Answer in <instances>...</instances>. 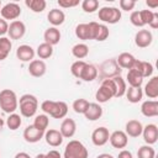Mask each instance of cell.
<instances>
[{"mask_svg":"<svg viewBox=\"0 0 158 158\" xmlns=\"http://www.w3.org/2000/svg\"><path fill=\"white\" fill-rule=\"evenodd\" d=\"M41 109L44 114L54 117V118H63L68 112V105L64 101H53V100H44L41 105Z\"/></svg>","mask_w":158,"mask_h":158,"instance_id":"1","label":"cell"},{"mask_svg":"<svg viewBox=\"0 0 158 158\" xmlns=\"http://www.w3.org/2000/svg\"><path fill=\"white\" fill-rule=\"evenodd\" d=\"M19 106V100L14 90L2 89L0 91V107L6 114H14Z\"/></svg>","mask_w":158,"mask_h":158,"instance_id":"2","label":"cell"},{"mask_svg":"<svg viewBox=\"0 0 158 158\" xmlns=\"http://www.w3.org/2000/svg\"><path fill=\"white\" fill-rule=\"evenodd\" d=\"M20 105V112L25 117H32L36 115L37 109H38V100L35 95L31 94H25L20 98L19 100Z\"/></svg>","mask_w":158,"mask_h":158,"instance_id":"3","label":"cell"},{"mask_svg":"<svg viewBox=\"0 0 158 158\" xmlns=\"http://www.w3.org/2000/svg\"><path fill=\"white\" fill-rule=\"evenodd\" d=\"M116 96V85L112 79H104L100 88L95 94V99L98 102H106L110 99Z\"/></svg>","mask_w":158,"mask_h":158,"instance_id":"4","label":"cell"},{"mask_svg":"<svg viewBox=\"0 0 158 158\" xmlns=\"http://www.w3.org/2000/svg\"><path fill=\"white\" fill-rule=\"evenodd\" d=\"M89 153L86 147L77 139L69 141L64 148V158H88Z\"/></svg>","mask_w":158,"mask_h":158,"instance_id":"5","label":"cell"},{"mask_svg":"<svg viewBox=\"0 0 158 158\" xmlns=\"http://www.w3.org/2000/svg\"><path fill=\"white\" fill-rule=\"evenodd\" d=\"M98 16H99V20H101L102 22L114 25V23H117L121 19V10L114 6H104L99 10Z\"/></svg>","mask_w":158,"mask_h":158,"instance_id":"6","label":"cell"},{"mask_svg":"<svg viewBox=\"0 0 158 158\" xmlns=\"http://www.w3.org/2000/svg\"><path fill=\"white\" fill-rule=\"evenodd\" d=\"M121 70L122 69L117 65L116 60H106L100 67V72H101V75L104 79H111L114 77H117V75H120Z\"/></svg>","mask_w":158,"mask_h":158,"instance_id":"7","label":"cell"},{"mask_svg":"<svg viewBox=\"0 0 158 158\" xmlns=\"http://www.w3.org/2000/svg\"><path fill=\"white\" fill-rule=\"evenodd\" d=\"M0 12H1V16L4 20H14L15 21L21 15V7L16 2H7L6 5L2 6Z\"/></svg>","mask_w":158,"mask_h":158,"instance_id":"8","label":"cell"},{"mask_svg":"<svg viewBox=\"0 0 158 158\" xmlns=\"http://www.w3.org/2000/svg\"><path fill=\"white\" fill-rule=\"evenodd\" d=\"M25 32H26V26L20 20H15V21H12L9 25L7 33H9L11 40H20V38H22Z\"/></svg>","mask_w":158,"mask_h":158,"instance_id":"9","label":"cell"},{"mask_svg":"<svg viewBox=\"0 0 158 158\" xmlns=\"http://www.w3.org/2000/svg\"><path fill=\"white\" fill-rule=\"evenodd\" d=\"M109 141H110V143H111V146L114 147V148H120V149H122V148H125L126 146H127V143H128V136L123 132V131H114L111 135H110V137H109Z\"/></svg>","mask_w":158,"mask_h":158,"instance_id":"10","label":"cell"},{"mask_svg":"<svg viewBox=\"0 0 158 158\" xmlns=\"http://www.w3.org/2000/svg\"><path fill=\"white\" fill-rule=\"evenodd\" d=\"M109 137L110 133L106 127H98L91 133V141L95 146H104L105 143H107Z\"/></svg>","mask_w":158,"mask_h":158,"instance_id":"11","label":"cell"},{"mask_svg":"<svg viewBox=\"0 0 158 158\" xmlns=\"http://www.w3.org/2000/svg\"><path fill=\"white\" fill-rule=\"evenodd\" d=\"M152 41H153V36L152 32L148 30H139L135 36V43L139 48H146L151 46Z\"/></svg>","mask_w":158,"mask_h":158,"instance_id":"12","label":"cell"},{"mask_svg":"<svg viewBox=\"0 0 158 158\" xmlns=\"http://www.w3.org/2000/svg\"><path fill=\"white\" fill-rule=\"evenodd\" d=\"M43 136H44V132L41 131V130H38V128H36L33 125L27 126V127L25 128V131H23V138H25V141L28 142V143H36V142H38Z\"/></svg>","mask_w":158,"mask_h":158,"instance_id":"13","label":"cell"},{"mask_svg":"<svg viewBox=\"0 0 158 158\" xmlns=\"http://www.w3.org/2000/svg\"><path fill=\"white\" fill-rule=\"evenodd\" d=\"M142 135H143V139L147 144H149V146L154 144L158 138V128L154 123H148L147 126L143 127Z\"/></svg>","mask_w":158,"mask_h":158,"instance_id":"14","label":"cell"},{"mask_svg":"<svg viewBox=\"0 0 158 158\" xmlns=\"http://www.w3.org/2000/svg\"><path fill=\"white\" fill-rule=\"evenodd\" d=\"M46 70H47V67H46V63L42 59H33V60L30 62L28 72L32 77H36V78L43 77L46 74Z\"/></svg>","mask_w":158,"mask_h":158,"instance_id":"15","label":"cell"},{"mask_svg":"<svg viewBox=\"0 0 158 158\" xmlns=\"http://www.w3.org/2000/svg\"><path fill=\"white\" fill-rule=\"evenodd\" d=\"M77 131V123L73 118H64L60 123V130L59 132L62 133L63 138H70L74 136Z\"/></svg>","mask_w":158,"mask_h":158,"instance_id":"16","label":"cell"},{"mask_svg":"<svg viewBox=\"0 0 158 158\" xmlns=\"http://www.w3.org/2000/svg\"><path fill=\"white\" fill-rule=\"evenodd\" d=\"M16 57L21 62H31L35 57V51L31 46L22 44V46H19L16 49Z\"/></svg>","mask_w":158,"mask_h":158,"instance_id":"17","label":"cell"},{"mask_svg":"<svg viewBox=\"0 0 158 158\" xmlns=\"http://www.w3.org/2000/svg\"><path fill=\"white\" fill-rule=\"evenodd\" d=\"M102 115V107L96 102H89L88 109L84 112V116L89 121H96Z\"/></svg>","mask_w":158,"mask_h":158,"instance_id":"18","label":"cell"},{"mask_svg":"<svg viewBox=\"0 0 158 158\" xmlns=\"http://www.w3.org/2000/svg\"><path fill=\"white\" fill-rule=\"evenodd\" d=\"M44 138H46V142L52 147H58L63 143V136L58 130L51 128V130L46 131L44 132Z\"/></svg>","mask_w":158,"mask_h":158,"instance_id":"19","label":"cell"},{"mask_svg":"<svg viewBox=\"0 0 158 158\" xmlns=\"http://www.w3.org/2000/svg\"><path fill=\"white\" fill-rule=\"evenodd\" d=\"M136 58H135V56L133 54H131V53H128V52H123V53H121L120 56H118V58L116 59V63H117V65L120 67V68H125V69H132L133 68V65H135V63H136Z\"/></svg>","mask_w":158,"mask_h":158,"instance_id":"20","label":"cell"},{"mask_svg":"<svg viewBox=\"0 0 158 158\" xmlns=\"http://www.w3.org/2000/svg\"><path fill=\"white\" fill-rule=\"evenodd\" d=\"M141 112L146 117H154L158 115V101L147 100L141 106Z\"/></svg>","mask_w":158,"mask_h":158,"instance_id":"21","label":"cell"},{"mask_svg":"<svg viewBox=\"0 0 158 158\" xmlns=\"http://www.w3.org/2000/svg\"><path fill=\"white\" fill-rule=\"evenodd\" d=\"M142 130H143V126L138 120H130L126 123L125 133L130 137H138L142 135Z\"/></svg>","mask_w":158,"mask_h":158,"instance_id":"22","label":"cell"},{"mask_svg":"<svg viewBox=\"0 0 158 158\" xmlns=\"http://www.w3.org/2000/svg\"><path fill=\"white\" fill-rule=\"evenodd\" d=\"M43 38H44L46 43H48L51 46H54V44L59 43V41H60V32L57 27H48L44 31Z\"/></svg>","mask_w":158,"mask_h":158,"instance_id":"23","label":"cell"},{"mask_svg":"<svg viewBox=\"0 0 158 158\" xmlns=\"http://www.w3.org/2000/svg\"><path fill=\"white\" fill-rule=\"evenodd\" d=\"M133 69H136L142 78H148L152 75L153 73V65L149 63V62H144V60H136L135 65H133Z\"/></svg>","mask_w":158,"mask_h":158,"instance_id":"24","label":"cell"},{"mask_svg":"<svg viewBox=\"0 0 158 158\" xmlns=\"http://www.w3.org/2000/svg\"><path fill=\"white\" fill-rule=\"evenodd\" d=\"M47 19H48L49 23H52L53 27H56V26H59V25H62L64 22L65 15L59 9H52V10H49V12L47 15Z\"/></svg>","mask_w":158,"mask_h":158,"instance_id":"25","label":"cell"},{"mask_svg":"<svg viewBox=\"0 0 158 158\" xmlns=\"http://www.w3.org/2000/svg\"><path fill=\"white\" fill-rule=\"evenodd\" d=\"M144 94L149 99H156L158 96V77H152L144 86Z\"/></svg>","mask_w":158,"mask_h":158,"instance_id":"26","label":"cell"},{"mask_svg":"<svg viewBox=\"0 0 158 158\" xmlns=\"http://www.w3.org/2000/svg\"><path fill=\"white\" fill-rule=\"evenodd\" d=\"M96 77H98V68L93 64L86 63V65L84 67L79 79H81L84 81H93L94 79H96Z\"/></svg>","mask_w":158,"mask_h":158,"instance_id":"27","label":"cell"},{"mask_svg":"<svg viewBox=\"0 0 158 158\" xmlns=\"http://www.w3.org/2000/svg\"><path fill=\"white\" fill-rule=\"evenodd\" d=\"M127 81H128L130 86H132V88H141V85L143 83V78L136 69L132 68L127 72Z\"/></svg>","mask_w":158,"mask_h":158,"instance_id":"28","label":"cell"},{"mask_svg":"<svg viewBox=\"0 0 158 158\" xmlns=\"http://www.w3.org/2000/svg\"><path fill=\"white\" fill-rule=\"evenodd\" d=\"M126 96H127V100L130 102L136 104V102H139L142 100L143 91H142L141 88H132V86H130L126 90Z\"/></svg>","mask_w":158,"mask_h":158,"instance_id":"29","label":"cell"},{"mask_svg":"<svg viewBox=\"0 0 158 158\" xmlns=\"http://www.w3.org/2000/svg\"><path fill=\"white\" fill-rule=\"evenodd\" d=\"M72 54L78 59H83L89 54V47L85 43H77L72 48Z\"/></svg>","mask_w":158,"mask_h":158,"instance_id":"30","label":"cell"},{"mask_svg":"<svg viewBox=\"0 0 158 158\" xmlns=\"http://www.w3.org/2000/svg\"><path fill=\"white\" fill-rule=\"evenodd\" d=\"M36 53H37V56H38L41 59H47V58L52 57V54H53V46H51V44L43 42V43H41V44L37 47Z\"/></svg>","mask_w":158,"mask_h":158,"instance_id":"31","label":"cell"},{"mask_svg":"<svg viewBox=\"0 0 158 158\" xmlns=\"http://www.w3.org/2000/svg\"><path fill=\"white\" fill-rule=\"evenodd\" d=\"M116 85V98H121L126 94V90H127V86H126V81L125 79L121 77V75H117V77H114L111 78Z\"/></svg>","mask_w":158,"mask_h":158,"instance_id":"32","label":"cell"},{"mask_svg":"<svg viewBox=\"0 0 158 158\" xmlns=\"http://www.w3.org/2000/svg\"><path fill=\"white\" fill-rule=\"evenodd\" d=\"M25 4L33 12H42L47 6V2L44 0H26Z\"/></svg>","mask_w":158,"mask_h":158,"instance_id":"33","label":"cell"},{"mask_svg":"<svg viewBox=\"0 0 158 158\" xmlns=\"http://www.w3.org/2000/svg\"><path fill=\"white\" fill-rule=\"evenodd\" d=\"M75 36L79 40H91L90 38V30L88 23H79L75 27Z\"/></svg>","mask_w":158,"mask_h":158,"instance_id":"34","label":"cell"},{"mask_svg":"<svg viewBox=\"0 0 158 158\" xmlns=\"http://www.w3.org/2000/svg\"><path fill=\"white\" fill-rule=\"evenodd\" d=\"M48 123H49V118L47 115L42 114V115H37L35 121H33V126L43 132H46V128L48 127Z\"/></svg>","mask_w":158,"mask_h":158,"instance_id":"35","label":"cell"},{"mask_svg":"<svg viewBox=\"0 0 158 158\" xmlns=\"http://www.w3.org/2000/svg\"><path fill=\"white\" fill-rule=\"evenodd\" d=\"M21 123H22V120H21V116L20 115H17V114H10V116L7 117V120H6V125H7V127L10 128V130H12V131H15V130H17L20 126H21Z\"/></svg>","mask_w":158,"mask_h":158,"instance_id":"36","label":"cell"},{"mask_svg":"<svg viewBox=\"0 0 158 158\" xmlns=\"http://www.w3.org/2000/svg\"><path fill=\"white\" fill-rule=\"evenodd\" d=\"M137 157L138 158H154L156 157V151L149 144H144V146H141L138 148Z\"/></svg>","mask_w":158,"mask_h":158,"instance_id":"37","label":"cell"},{"mask_svg":"<svg viewBox=\"0 0 158 158\" xmlns=\"http://www.w3.org/2000/svg\"><path fill=\"white\" fill-rule=\"evenodd\" d=\"M88 106H89V101L85 99H77L73 102V110L77 114H84L85 110L88 109Z\"/></svg>","mask_w":158,"mask_h":158,"instance_id":"38","label":"cell"},{"mask_svg":"<svg viewBox=\"0 0 158 158\" xmlns=\"http://www.w3.org/2000/svg\"><path fill=\"white\" fill-rule=\"evenodd\" d=\"M98 7H99V1L98 0H84L81 2V9L85 12H89V14L96 11Z\"/></svg>","mask_w":158,"mask_h":158,"instance_id":"39","label":"cell"},{"mask_svg":"<svg viewBox=\"0 0 158 158\" xmlns=\"http://www.w3.org/2000/svg\"><path fill=\"white\" fill-rule=\"evenodd\" d=\"M85 65H86V63H85L84 60H77V62H74V63L72 64V67H70L72 74H73L75 78H80L81 72H83V69H84Z\"/></svg>","mask_w":158,"mask_h":158,"instance_id":"40","label":"cell"},{"mask_svg":"<svg viewBox=\"0 0 158 158\" xmlns=\"http://www.w3.org/2000/svg\"><path fill=\"white\" fill-rule=\"evenodd\" d=\"M139 16H141V20H142L143 25H149V22L152 21V19L154 16V12L152 10H141Z\"/></svg>","mask_w":158,"mask_h":158,"instance_id":"41","label":"cell"},{"mask_svg":"<svg viewBox=\"0 0 158 158\" xmlns=\"http://www.w3.org/2000/svg\"><path fill=\"white\" fill-rule=\"evenodd\" d=\"M107 37H109V28H107V26H105V25H100V26H99V31H98V35H96L95 41H105Z\"/></svg>","mask_w":158,"mask_h":158,"instance_id":"42","label":"cell"},{"mask_svg":"<svg viewBox=\"0 0 158 158\" xmlns=\"http://www.w3.org/2000/svg\"><path fill=\"white\" fill-rule=\"evenodd\" d=\"M130 21H131V23H132L133 26H136V27H143V26H144L143 22H142V20H141L139 11H132V14H131V16H130Z\"/></svg>","mask_w":158,"mask_h":158,"instance_id":"43","label":"cell"},{"mask_svg":"<svg viewBox=\"0 0 158 158\" xmlns=\"http://www.w3.org/2000/svg\"><path fill=\"white\" fill-rule=\"evenodd\" d=\"M11 48H12V43H11L10 38H7V37H0V49L5 51L6 53H10Z\"/></svg>","mask_w":158,"mask_h":158,"instance_id":"44","label":"cell"},{"mask_svg":"<svg viewBox=\"0 0 158 158\" xmlns=\"http://www.w3.org/2000/svg\"><path fill=\"white\" fill-rule=\"evenodd\" d=\"M136 5V1L135 0H120V9L123 10V11H131L133 10Z\"/></svg>","mask_w":158,"mask_h":158,"instance_id":"45","label":"cell"},{"mask_svg":"<svg viewBox=\"0 0 158 158\" xmlns=\"http://www.w3.org/2000/svg\"><path fill=\"white\" fill-rule=\"evenodd\" d=\"M58 5L60 7H64V9L75 7L79 5V0H58Z\"/></svg>","mask_w":158,"mask_h":158,"instance_id":"46","label":"cell"},{"mask_svg":"<svg viewBox=\"0 0 158 158\" xmlns=\"http://www.w3.org/2000/svg\"><path fill=\"white\" fill-rule=\"evenodd\" d=\"M89 25V30H90V38L91 40H95L96 38V35H98V31H99V26L100 23L95 22V21H91L88 23Z\"/></svg>","mask_w":158,"mask_h":158,"instance_id":"47","label":"cell"},{"mask_svg":"<svg viewBox=\"0 0 158 158\" xmlns=\"http://www.w3.org/2000/svg\"><path fill=\"white\" fill-rule=\"evenodd\" d=\"M7 30H9V25L6 20L0 19V36H4L5 33H7Z\"/></svg>","mask_w":158,"mask_h":158,"instance_id":"48","label":"cell"},{"mask_svg":"<svg viewBox=\"0 0 158 158\" xmlns=\"http://www.w3.org/2000/svg\"><path fill=\"white\" fill-rule=\"evenodd\" d=\"M43 158H60V153L58 151H56V149H52L48 153L43 154Z\"/></svg>","mask_w":158,"mask_h":158,"instance_id":"49","label":"cell"},{"mask_svg":"<svg viewBox=\"0 0 158 158\" xmlns=\"http://www.w3.org/2000/svg\"><path fill=\"white\" fill-rule=\"evenodd\" d=\"M149 26H151L153 30L158 28V14H157V12H154V16H153L152 21L149 22Z\"/></svg>","mask_w":158,"mask_h":158,"instance_id":"50","label":"cell"},{"mask_svg":"<svg viewBox=\"0 0 158 158\" xmlns=\"http://www.w3.org/2000/svg\"><path fill=\"white\" fill-rule=\"evenodd\" d=\"M117 158H133L132 157V153L127 149H122L120 153H118V157Z\"/></svg>","mask_w":158,"mask_h":158,"instance_id":"51","label":"cell"},{"mask_svg":"<svg viewBox=\"0 0 158 158\" xmlns=\"http://www.w3.org/2000/svg\"><path fill=\"white\" fill-rule=\"evenodd\" d=\"M15 158H31V157H30V154H27L26 152H19V153L15 156Z\"/></svg>","mask_w":158,"mask_h":158,"instance_id":"52","label":"cell"},{"mask_svg":"<svg viewBox=\"0 0 158 158\" xmlns=\"http://www.w3.org/2000/svg\"><path fill=\"white\" fill-rule=\"evenodd\" d=\"M146 4H147V6H149V7H152V9H156V7H158V1H154V2H152V1L147 0V1H146Z\"/></svg>","mask_w":158,"mask_h":158,"instance_id":"53","label":"cell"},{"mask_svg":"<svg viewBox=\"0 0 158 158\" xmlns=\"http://www.w3.org/2000/svg\"><path fill=\"white\" fill-rule=\"evenodd\" d=\"M7 56H9V53H6L5 51L0 49V60H4V59H6V58H7Z\"/></svg>","mask_w":158,"mask_h":158,"instance_id":"54","label":"cell"},{"mask_svg":"<svg viewBox=\"0 0 158 158\" xmlns=\"http://www.w3.org/2000/svg\"><path fill=\"white\" fill-rule=\"evenodd\" d=\"M98 158H114V157L111 154H109V153H101V154L98 156Z\"/></svg>","mask_w":158,"mask_h":158,"instance_id":"55","label":"cell"},{"mask_svg":"<svg viewBox=\"0 0 158 158\" xmlns=\"http://www.w3.org/2000/svg\"><path fill=\"white\" fill-rule=\"evenodd\" d=\"M35 158H43V154H42V153H40V154H37Z\"/></svg>","mask_w":158,"mask_h":158,"instance_id":"56","label":"cell"},{"mask_svg":"<svg viewBox=\"0 0 158 158\" xmlns=\"http://www.w3.org/2000/svg\"><path fill=\"white\" fill-rule=\"evenodd\" d=\"M2 126H4V121H2V118L0 117V128H1Z\"/></svg>","mask_w":158,"mask_h":158,"instance_id":"57","label":"cell"},{"mask_svg":"<svg viewBox=\"0 0 158 158\" xmlns=\"http://www.w3.org/2000/svg\"><path fill=\"white\" fill-rule=\"evenodd\" d=\"M0 6H1V0H0Z\"/></svg>","mask_w":158,"mask_h":158,"instance_id":"58","label":"cell"}]
</instances>
